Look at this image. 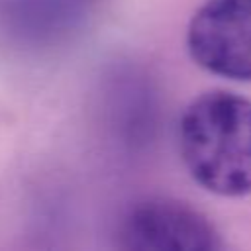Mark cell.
Listing matches in <instances>:
<instances>
[{
    "instance_id": "obj_1",
    "label": "cell",
    "mask_w": 251,
    "mask_h": 251,
    "mask_svg": "<svg viewBox=\"0 0 251 251\" xmlns=\"http://www.w3.org/2000/svg\"><path fill=\"white\" fill-rule=\"evenodd\" d=\"M178 151L190 176L220 196L251 192V100L210 90L194 98L178 124Z\"/></svg>"
},
{
    "instance_id": "obj_2",
    "label": "cell",
    "mask_w": 251,
    "mask_h": 251,
    "mask_svg": "<svg viewBox=\"0 0 251 251\" xmlns=\"http://www.w3.org/2000/svg\"><path fill=\"white\" fill-rule=\"evenodd\" d=\"M190 57L212 75L251 80V0H208L186 31Z\"/></svg>"
},
{
    "instance_id": "obj_3",
    "label": "cell",
    "mask_w": 251,
    "mask_h": 251,
    "mask_svg": "<svg viewBox=\"0 0 251 251\" xmlns=\"http://www.w3.org/2000/svg\"><path fill=\"white\" fill-rule=\"evenodd\" d=\"M120 245L133 251H214L222 241L212 222L192 206L153 198L127 212L120 227Z\"/></svg>"
}]
</instances>
